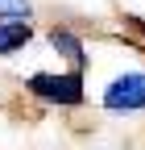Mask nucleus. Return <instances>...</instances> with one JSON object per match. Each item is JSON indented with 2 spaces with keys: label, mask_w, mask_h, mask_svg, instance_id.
<instances>
[{
  "label": "nucleus",
  "mask_w": 145,
  "mask_h": 150,
  "mask_svg": "<svg viewBox=\"0 0 145 150\" xmlns=\"http://www.w3.org/2000/svg\"><path fill=\"white\" fill-rule=\"evenodd\" d=\"M29 42H33L29 17H0V59L17 54L21 46H29Z\"/></svg>",
  "instance_id": "3"
},
{
  "label": "nucleus",
  "mask_w": 145,
  "mask_h": 150,
  "mask_svg": "<svg viewBox=\"0 0 145 150\" xmlns=\"http://www.w3.org/2000/svg\"><path fill=\"white\" fill-rule=\"evenodd\" d=\"M29 88V96L33 100H42V104H58V108H75L83 104L87 96V88H83V71H62V75H50V71H38V75H29L25 79Z\"/></svg>",
  "instance_id": "1"
},
{
  "label": "nucleus",
  "mask_w": 145,
  "mask_h": 150,
  "mask_svg": "<svg viewBox=\"0 0 145 150\" xmlns=\"http://www.w3.org/2000/svg\"><path fill=\"white\" fill-rule=\"evenodd\" d=\"M33 4L29 0H0V17H29Z\"/></svg>",
  "instance_id": "5"
},
{
  "label": "nucleus",
  "mask_w": 145,
  "mask_h": 150,
  "mask_svg": "<svg viewBox=\"0 0 145 150\" xmlns=\"http://www.w3.org/2000/svg\"><path fill=\"white\" fill-rule=\"evenodd\" d=\"M108 112H141L145 108V71H124L104 88Z\"/></svg>",
  "instance_id": "2"
},
{
  "label": "nucleus",
  "mask_w": 145,
  "mask_h": 150,
  "mask_svg": "<svg viewBox=\"0 0 145 150\" xmlns=\"http://www.w3.org/2000/svg\"><path fill=\"white\" fill-rule=\"evenodd\" d=\"M50 46L58 50V54H66L70 59V67H87V46H83V38L79 33H70V29H50Z\"/></svg>",
  "instance_id": "4"
}]
</instances>
